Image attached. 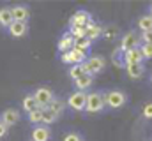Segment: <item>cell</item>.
<instances>
[{
    "mask_svg": "<svg viewBox=\"0 0 152 141\" xmlns=\"http://www.w3.org/2000/svg\"><path fill=\"white\" fill-rule=\"evenodd\" d=\"M92 85H94V76H88V74H83L81 78H78L75 81L76 90H80V92H87Z\"/></svg>",
    "mask_w": 152,
    "mask_h": 141,
    "instance_id": "ffe728a7",
    "label": "cell"
},
{
    "mask_svg": "<svg viewBox=\"0 0 152 141\" xmlns=\"http://www.w3.org/2000/svg\"><path fill=\"white\" fill-rule=\"evenodd\" d=\"M12 23H14V18H12L11 7H0V27H4L7 30Z\"/></svg>",
    "mask_w": 152,
    "mask_h": 141,
    "instance_id": "ac0fdd59",
    "label": "cell"
},
{
    "mask_svg": "<svg viewBox=\"0 0 152 141\" xmlns=\"http://www.w3.org/2000/svg\"><path fill=\"white\" fill-rule=\"evenodd\" d=\"M85 74V70H83V65L81 64H78V65H71V69H69V78L76 81L78 78H81Z\"/></svg>",
    "mask_w": 152,
    "mask_h": 141,
    "instance_id": "d4e9b609",
    "label": "cell"
},
{
    "mask_svg": "<svg viewBox=\"0 0 152 141\" xmlns=\"http://www.w3.org/2000/svg\"><path fill=\"white\" fill-rule=\"evenodd\" d=\"M140 41H142V44H152V32L140 34Z\"/></svg>",
    "mask_w": 152,
    "mask_h": 141,
    "instance_id": "4dcf8cb0",
    "label": "cell"
},
{
    "mask_svg": "<svg viewBox=\"0 0 152 141\" xmlns=\"http://www.w3.org/2000/svg\"><path fill=\"white\" fill-rule=\"evenodd\" d=\"M147 14H151V16H152V4L149 5V12H147Z\"/></svg>",
    "mask_w": 152,
    "mask_h": 141,
    "instance_id": "d6a6232c",
    "label": "cell"
},
{
    "mask_svg": "<svg viewBox=\"0 0 152 141\" xmlns=\"http://www.w3.org/2000/svg\"><path fill=\"white\" fill-rule=\"evenodd\" d=\"M103 32H104V28L101 27V25H97V23H88L87 25V39L88 41H97V39H101L103 37Z\"/></svg>",
    "mask_w": 152,
    "mask_h": 141,
    "instance_id": "2e32d148",
    "label": "cell"
},
{
    "mask_svg": "<svg viewBox=\"0 0 152 141\" xmlns=\"http://www.w3.org/2000/svg\"><path fill=\"white\" fill-rule=\"evenodd\" d=\"M58 120V116L50 109V108H44L42 109V125H51Z\"/></svg>",
    "mask_w": 152,
    "mask_h": 141,
    "instance_id": "603a6c76",
    "label": "cell"
},
{
    "mask_svg": "<svg viewBox=\"0 0 152 141\" xmlns=\"http://www.w3.org/2000/svg\"><path fill=\"white\" fill-rule=\"evenodd\" d=\"M81 65H83L85 74L96 76V74H101L103 70L106 69V60H104V57H101V55H92V57H88Z\"/></svg>",
    "mask_w": 152,
    "mask_h": 141,
    "instance_id": "7a4b0ae2",
    "label": "cell"
},
{
    "mask_svg": "<svg viewBox=\"0 0 152 141\" xmlns=\"http://www.w3.org/2000/svg\"><path fill=\"white\" fill-rule=\"evenodd\" d=\"M51 138V131L48 125H36L30 132V141H50Z\"/></svg>",
    "mask_w": 152,
    "mask_h": 141,
    "instance_id": "7c38bea8",
    "label": "cell"
},
{
    "mask_svg": "<svg viewBox=\"0 0 152 141\" xmlns=\"http://www.w3.org/2000/svg\"><path fill=\"white\" fill-rule=\"evenodd\" d=\"M85 60H87V55L78 49H71V51L60 55V62L67 64V65H78V64H83Z\"/></svg>",
    "mask_w": 152,
    "mask_h": 141,
    "instance_id": "ba28073f",
    "label": "cell"
},
{
    "mask_svg": "<svg viewBox=\"0 0 152 141\" xmlns=\"http://www.w3.org/2000/svg\"><path fill=\"white\" fill-rule=\"evenodd\" d=\"M34 97L37 99L39 106L44 109V108H48V106L51 104V101L55 99V94L48 86H39V88H36V92H34Z\"/></svg>",
    "mask_w": 152,
    "mask_h": 141,
    "instance_id": "52a82bcc",
    "label": "cell"
},
{
    "mask_svg": "<svg viewBox=\"0 0 152 141\" xmlns=\"http://www.w3.org/2000/svg\"><path fill=\"white\" fill-rule=\"evenodd\" d=\"M62 141H83V138H81V134H80V132L71 131V132H67V134L64 136V140H62Z\"/></svg>",
    "mask_w": 152,
    "mask_h": 141,
    "instance_id": "f546056e",
    "label": "cell"
},
{
    "mask_svg": "<svg viewBox=\"0 0 152 141\" xmlns=\"http://www.w3.org/2000/svg\"><path fill=\"white\" fill-rule=\"evenodd\" d=\"M88 23H92V18H90V12L87 9H78L69 18V28H78V27L85 28Z\"/></svg>",
    "mask_w": 152,
    "mask_h": 141,
    "instance_id": "8992f818",
    "label": "cell"
},
{
    "mask_svg": "<svg viewBox=\"0 0 152 141\" xmlns=\"http://www.w3.org/2000/svg\"><path fill=\"white\" fill-rule=\"evenodd\" d=\"M126 74L129 79H140L145 74V64H133L126 67Z\"/></svg>",
    "mask_w": 152,
    "mask_h": 141,
    "instance_id": "e0dca14e",
    "label": "cell"
},
{
    "mask_svg": "<svg viewBox=\"0 0 152 141\" xmlns=\"http://www.w3.org/2000/svg\"><path fill=\"white\" fill-rule=\"evenodd\" d=\"M48 108H50V109H51V111H53L57 116H60V115L66 111V108H67V102H66L64 99H57V97H55V99L51 101V104L48 106Z\"/></svg>",
    "mask_w": 152,
    "mask_h": 141,
    "instance_id": "44dd1931",
    "label": "cell"
},
{
    "mask_svg": "<svg viewBox=\"0 0 152 141\" xmlns=\"http://www.w3.org/2000/svg\"><path fill=\"white\" fill-rule=\"evenodd\" d=\"M127 102V95L126 92L118 90V88H113V90H108L104 92V104L108 109H120L124 108Z\"/></svg>",
    "mask_w": 152,
    "mask_h": 141,
    "instance_id": "6da1fadb",
    "label": "cell"
},
{
    "mask_svg": "<svg viewBox=\"0 0 152 141\" xmlns=\"http://www.w3.org/2000/svg\"><path fill=\"white\" fill-rule=\"evenodd\" d=\"M118 35V28L117 27H108V28H104V32H103V37L104 39H115Z\"/></svg>",
    "mask_w": 152,
    "mask_h": 141,
    "instance_id": "83f0119b",
    "label": "cell"
},
{
    "mask_svg": "<svg viewBox=\"0 0 152 141\" xmlns=\"http://www.w3.org/2000/svg\"><path fill=\"white\" fill-rule=\"evenodd\" d=\"M28 141H30V140H28Z\"/></svg>",
    "mask_w": 152,
    "mask_h": 141,
    "instance_id": "d590c367",
    "label": "cell"
},
{
    "mask_svg": "<svg viewBox=\"0 0 152 141\" xmlns=\"http://www.w3.org/2000/svg\"><path fill=\"white\" fill-rule=\"evenodd\" d=\"M149 81H151V85H152V72H151V78H149Z\"/></svg>",
    "mask_w": 152,
    "mask_h": 141,
    "instance_id": "836d02e7",
    "label": "cell"
},
{
    "mask_svg": "<svg viewBox=\"0 0 152 141\" xmlns=\"http://www.w3.org/2000/svg\"><path fill=\"white\" fill-rule=\"evenodd\" d=\"M142 115H143V118L152 120V102H145L142 106Z\"/></svg>",
    "mask_w": 152,
    "mask_h": 141,
    "instance_id": "f1b7e54d",
    "label": "cell"
},
{
    "mask_svg": "<svg viewBox=\"0 0 152 141\" xmlns=\"http://www.w3.org/2000/svg\"><path fill=\"white\" fill-rule=\"evenodd\" d=\"M90 48H92V41H88L87 37L85 39H80V41H75V49L85 53L87 57L90 55Z\"/></svg>",
    "mask_w": 152,
    "mask_h": 141,
    "instance_id": "7402d4cb",
    "label": "cell"
},
{
    "mask_svg": "<svg viewBox=\"0 0 152 141\" xmlns=\"http://www.w3.org/2000/svg\"><path fill=\"white\" fill-rule=\"evenodd\" d=\"M7 131H9V127H7V125H4V124L0 122V140L7 136Z\"/></svg>",
    "mask_w": 152,
    "mask_h": 141,
    "instance_id": "1f68e13d",
    "label": "cell"
},
{
    "mask_svg": "<svg viewBox=\"0 0 152 141\" xmlns=\"http://www.w3.org/2000/svg\"><path fill=\"white\" fill-rule=\"evenodd\" d=\"M142 46V41H140V35L136 34L134 30H129L120 37V42H118V51H129V49H134V48H140Z\"/></svg>",
    "mask_w": 152,
    "mask_h": 141,
    "instance_id": "277c9868",
    "label": "cell"
},
{
    "mask_svg": "<svg viewBox=\"0 0 152 141\" xmlns=\"http://www.w3.org/2000/svg\"><path fill=\"white\" fill-rule=\"evenodd\" d=\"M83 141H85V140H83Z\"/></svg>",
    "mask_w": 152,
    "mask_h": 141,
    "instance_id": "e575fe53",
    "label": "cell"
},
{
    "mask_svg": "<svg viewBox=\"0 0 152 141\" xmlns=\"http://www.w3.org/2000/svg\"><path fill=\"white\" fill-rule=\"evenodd\" d=\"M140 49H142L143 60H151V58H152V44H142V46H140Z\"/></svg>",
    "mask_w": 152,
    "mask_h": 141,
    "instance_id": "4316f807",
    "label": "cell"
},
{
    "mask_svg": "<svg viewBox=\"0 0 152 141\" xmlns=\"http://www.w3.org/2000/svg\"><path fill=\"white\" fill-rule=\"evenodd\" d=\"M66 102H67V108H71L75 111H85V108H87V92H80V90L71 92L67 95Z\"/></svg>",
    "mask_w": 152,
    "mask_h": 141,
    "instance_id": "5b68a950",
    "label": "cell"
},
{
    "mask_svg": "<svg viewBox=\"0 0 152 141\" xmlns=\"http://www.w3.org/2000/svg\"><path fill=\"white\" fill-rule=\"evenodd\" d=\"M122 58H124V65H133V64H143V55H142V49L140 48H134V49H129V51H124L122 53Z\"/></svg>",
    "mask_w": 152,
    "mask_h": 141,
    "instance_id": "30bf717a",
    "label": "cell"
},
{
    "mask_svg": "<svg viewBox=\"0 0 152 141\" xmlns=\"http://www.w3.org/2000/svg\"><path fill=\"white\" fill-rule=\"evenodd\" d=\"M69 34L73 35L75 41H80V39H85L87 37V27H78V28H69Z\"/></svg>",
    "mask_w": 152,
    "mask_h": 141,
    "instance_id": "484cf974",
    "label": "cell"
},
{
    "mask_svg": "<svg viewBox=\"0 0 152 141\" xmlns=\"http://www.w3.org/2000/svg\"><path fill=\"white\" fill-rule=\"evenodd\" d=\"M28 32V23H23V21H14L9 28H7V34L14 39H21L25 37Z\"/></svg>",
    "mask_w": 152,
    "mask_h": 141,
    "instance_id": "4fadbf2b",
    "label": "cell"
},
{
    "mask_svg": "<svg viewBox=\"0 0 152 141\" xmlns=\"http://www.w3.org/2000/svg\"><path fill=\"white\" fill-rule=\"evenodd\" d=\"M136 27H138L140 34L152 32V16L151 14H142V16L136 20Z\"/></svg>",
    "mask_w": 152,
    "mask_h": 141,
    "instance_id": "d6986e66",
    "label": "cell"
},
{
    "mask_svg": "<svg viewBox=\"0 0 152 141\" xmlns=\"http://www.w3.org/2000/svg\"><path fill=\"white\" fill-rule=\"evenodd\" d=\"M27 120H28L32 125H41V124H42V109L39 108L36 111L28 113V115H27Z\"/></svg>",
    "mask_w": 152,
    "mask_h": 141,
    "instance_id": "cb8c5ba5",
    "label": "cell"
},
{
    "mask_svg": "<svg viewBox=\"0 0 152 141\" xmlns=\"http://www.w3.org/2000/svg\"><path fill=\"white\" fill-rule=\"evenodd\" d=\"M104 108H106V104H104V94H101V92L87 94V108H85L87 113L96 115V113H101Z\"/></svg>",
    "mask_w": 152,
    "mask_h": 141,
    "instance_id": "3957f363",
    "label": "cell"
},
{
    "mask_svg": "<svg viewBox=\"0 0 152 141\" xmlns=\"http://www.w3.org/2000/svg\"><path fill=\"white\" fill-rule=\"evenodd\" d=\"M41 106H39L37 99L34 97V94H27L25 97H23V101H21V109L28 115V113H32V111H36V109H39ZM42 109V108H41Z\"/></svg>",
    "mask_w": 152,
    "mask_h": 141,
    "instance_id": "9a60e30c",
    "label": "cell"
},
{
    "mask_svg": "<svg viewBox=\"0 0 152 141\" xmlns=\"http://www.w3.org/2000/svg\"><path fill=\"white\" fill-rule=\"evenodd\" d=\"M57 48H58L60 55H62V53H67V51H71V49H75V39H73V35L69 34V32H66V34L58 39Z\"/></svg>",
    "mask_w": 152,
    "mask_h": 141,
    "instance_id": "5bb4252c",
    "label": "cell"
},
{
    "mask_svg": "<svg viewBox=\"0 0 152 141\" xmlns=\"http://www.w3.org/2000/svg\"><path fill=\"white\" fill-rule=\"evenodd\" d=\"M20 118H21V115H20V111H18L16 108H7V109H4L2 115H0V122H2L4 125H7V127L16 125V124L20 122Z\"/></svg>",
    "mask_w": 152,
    "mask_h": 141,
    "instance_id": "9c48e42d",
    "label": "cell"
},
{
    "mask_svg": "<svg viewBox=\"0 0 152 141\" xmlns=\"http://www.w3.org/2000/svg\"><path fill=\"white\" fill-rule=\"evenodd\" d=\"M11 11H12V18H14V21L28 23V20H30V9H28L27 5H23V4H16V5L11 7Z\"/></svg>",
    "mask_w": 152,
    "mask_h": 141,
    "instance_id": "8fae6325",
    "label": "cell"
}]
</instances>
